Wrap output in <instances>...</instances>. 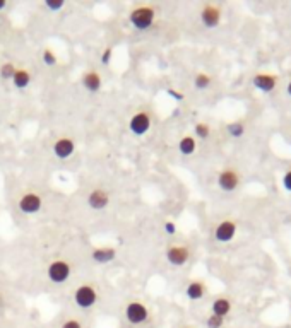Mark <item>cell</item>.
<instances>
[{"label": "cell", "instance_id": "3957f363", "mask_svg": "<svg viewBox=\"0 0 291 328\" xmlns=\"http://www.w3.org/2000/svg\"><path fill=\"white\" fill-rule=\"evenodd\" d=\"M72 267L67 260H53L47 268V275L53 284H64L69 281Z\"/></svg>", "mask_w": 291, "mask_h": 328}, {"label": "cell", "instance_id": "f1b7e54d", "mask_svg": "<svg viewBox=\"0 0 291 328\" xmlns=\"http://www.w3.org/2000/svg\"><path fill=\"white\" fill-rule=\"evenodd\" d=\"M163 229H164V233L166 234H175L177 233V224L173 222V220H164V226H163Z\"/></svg>", "mask_w": 291, "mask_h": 328}, {"label": "cell", "instance_id": "5b68a950", "mask_svg": "<svg viewBox=\"0 0 291 328\" xmlns=\"http://www.w3.org/2000/svg\"><path fill=\"white\" fill-rule=\"evenodd\" d=\"M242 183V176L235 168H225L221 173L218 174V187L221 188L226 193H231V191L238 190Z\"/></svg>", "mask_w": 291, "mask_h": 328}, {"label": "cell", "instance_id": "484cf974", "mask_svg": "<svg viewBox=\"0 0 291 328\" xmlns=\"http://www.w3.org/2000/svg\"><path fill=\"white\" fill-rule=\"evenodd\" d=\"M45 5H47L51 12H58L65 7V2H64V0H45Z\"/></svg>", "mask_w": 291, "mask_h": 328}, {"label": "cell", "instance_id": "ac0fdd59", "mask_svg": "<svg viewBox=\"0 0 291 328\" xmlns=\"http://www.w3.org/2000/svg\"><path fill=\"white\" fill-rule=\"evenodd\" d=\"M197 149V139L194 135H183L178 142V151L182 156H192Z\"/></svg>", "mask_w": 291, "mask_h": 328}, {"label": "cell", "instance_id": "d6986e66", "mask_svg": "<svg viewBox=\"0 0 291 328\" xmlns=\"http://www.w3.org/2000/svg\"><path fill=\"white\" fill-rule=\"evenodd\" d=\"M12 82L17 89H26L31 82V74L28 69H16V74L12 77Z\"/></svg>", "mask_w": 291, "mask_h": 328}, {"label": "cell", "instance_id": "836d02e7", "mask_svg": "<svg viewBox=\"0 0 291 328\" xmlns=\"http://www.w3.org/2000/svg\"><path fill=\"white\" fill-rule=\"evenodd\" d=\"M0 306H2V297H0Z\"/></svg>", "mask_w": 291, "mask_h": 328}, {"label": "cell", "instance_id": "52a82bcc", "mask_svg": "<svg viewBox=\"0 0 291 328\" xmlns=\"http://www.w3.org/2000/svg\"><path fill=\"white\" fill-rule=\"evenodd\" d=\"M221 16H223L221 7L216 4H204L202 9H200V22L208 29L218 28L219 22H221Z\"/></svg>", "mask_w": 291, "mask_h": 328}, {"label": "cell", "instance_id": "7a4b0ae2", "mask_svg": "<svg viewBox=\"0 0 291 328\" xmlns=\"http://www.w3.org/2000/svg\"><path fill=\"white\" fill-rule=\"evenodd\" d=\"M74 303L81 308V310H89L98 303V291L95 285L91 284H82L76 289L74 292Z\"/></svg>", "mask_w": 291, "mask_h": 328}, {"label": "cell", "instance_id": "83f0119b", "mask_svg": "<svg viewBox=\"0 0 291 328\" xmlns=\"http://www.w3.org/2000/svg\"><path fill=\"white\" fill-rule=\"evenodd\" d=\"M60 328H82V323L79 320H76V318H69V320L64 321Z\"/></svg>", "mask_w": 291, "mask_h": 328}, {"label": "cell", "instance_id": "4fadbf2b", "mask_svg": "<svg viewBox=\"0 0 291 328\" xmlns=\"http://www.w3.org/2000/svg\"><path fill=\"white\" fill-rule=\"evenodd\" d=\"M76 152V144L70 137H60L53 144V154L58 159H69Z\"/></svg>", "mask_w": 291, "mask_h": 328}, {"label": "cell", "instance_id": "7c38bea8", "mask_svg": "<svg viewBox=\"0 0 291 328\" xmlns=\"http://www.w3.org/2000/svg\"><path fill=\"white\" fill-rule=\"evenodd\" d=\"M110 203V191L105 188H95L87 197V205L93 210H103Z\"/></svg>", "mask_w": 291, "mask_h": 328}, {"label": "cell", "instance_id": "30bf717a", "mask_svg": "<svg viewBox=\"0 0 291 328\" xmlns=\"http://www.w3.org/2000/svg\"><path fill=\"white\" fill-rule=\"evenodd\" d=\"M41 205H43V200L38 193L34 191H28L19 199L17 207L22 214H36L41 210Z\"/></svg>", "mask_w": 291, "mask_h": 328}, {"label": "cell", "instance_id": "9c48e42d", "mask_svg": "<svg viewBox=\"0 0 291 328\" xmlns=\"http://www.w3.org/2000/svg\"><path fill=\"white\" fill-rule=\"evenodd\" d=\"M129 128H130L132 134L137 135V137L146 135L147 132H149V128H151V116H149V113H147V111H137L130 118V122H129Z\"/></svg>", "mask_w": 291, "mask_h": 328}, {"label": "cell", "instance_id": "603a6c76", "mask_svg": "<svg viewBox=\"0 0 291 328\" xmlns=\"http://www.w3.org/2000/svg\"><path fill=\"white\" fill-rule=\"evenodd\" d=\"M14 74H16V67H14V63H11V62H7V63H4L0 67V79L12 80Z\"/></svg>", "mask_w": 291, "mask_h": 328}, {"label": "cell", "instance_id": "f546056e", "mask_svg": "<svg viewBox=\"0 0 291 328\" xmlns=\"http://www.w3.org/2000/svg\"><path fill=\"white\" fill-rule=\"evenodd\" d=\"M112 55H113V50L112 48H105V51L101 53V63L103 65H108L110 63V60H112Z\"/></svg>", "mask_w": 291, "mask_h": 328}, {"label": "cell", "instance_id": "8992f818", "mask_svg": "<svg viewBox=\"0 0 291 328\" xmlns=\"http://www.w3.org/2000/svg\"><path fill=\"white\" fill-rule=\"evenodd\" d=\"M238 231V222L235 219H223L218 226L214 227V239L218 243H229Z\"/></svg>", "mask_w": 291, "mask_h": 328}, {"label": "cell", "instance_id": "2e32d148", "mask_svg": "<svg viewBox=\"0 0 291 328\" xmlns=\"http://www.w3.org/2000/svg\"><path fill=\"white\" fill-rule=\"evenodd\" d=\"M206 291H208V287H206V284H204L202 281H192V282H189V285L185 287V294L190 301L202 299Z\"/></svg>", "mask_w": 291, "mask_h": 328}, {"label": "cell", "instance_id": "4316f807", "mask_svg": "<svg viewBox=\"0 0 291 328\" xmlns=\"http://www.w3.org/2000/svg\"><path fill=\"white\" fill-rule=\"evenodd\" d=\"M281 183H283V188L286 191H290L291 193V168L286 171V173L283 174V180H281Z\"/></svg>", "mask_w": 291, "mask_h": 328}, {"label": "cell", "instance_id": "5bb4252c", "mask_svg": "<svg viewBox=\"0 0 291 328\" xmlns=\"http://www.w3.org/2000/svg\"><path fill=\"white\" fill-rule=\"evenodd\" d=\"M116 256V248L113 246H99V248H95L91 251V258L95 264L98 265H106L110 262H113Z\"/></svg>", "mask_w": 291, "mask_h": 328}, {"label": "cell", "instance_id": "9a60e30c", "mask_svg": "<svg viewBox=\"0 0 291 328\" xmlns=\"http://www.w3.org/2000/svg\"><path fill=\"white\" fill-rule=\"evenodd\" d=\"M81 82H82L84 89H87L89 93H98L103 86L101 76H99L96 70H87L82 76V79H81Z\"/></svg>", "mask_w": 291, "mask_h": 328}, {"label": "cell", "instance_id": "277c9868", "mask_svg": "<svg viewBox=\"0 0 291 328\" xmlns=\"http://www.w3.org/2000/svg\"><path fill=\"white\" fill-rule=\"evenodd\" d=\"M125 320L130 325H142L149 320V310L141 301H130L125 306Z\"/></svg>", "mask_w": 291, "mask_h": 328}, {"label": "cell", "instance_id": "ba28073f", "mask_svg": "<svg viewBox=\"0 0 291 328\" xmlns=\"http://www.w3.org/2000/svg\"><path fill=\"white\" fill-rule=\"evenodd\" d=\"M166 260L173 267H183L190 260V248L185 245H170L166 248Z\"/></svg>", "mask_w": 291, "mask_h": 328}, {"label": "cell", "instance_id": "e575fe53", "mask_svg": "<svg viewBox=\"0 0 291 328\" xmlns=\"http://www.w3.org/2000/svg\"><path fill=\"white\" fill-rule=\"evenodd\" d=\"M183 328H192V327H183Z\"/></svg>", "mask_w": 291, "mask_h": 328}, {"label": "cell", "instance_id": "8fae6325", "mask_svg": "<svg viewBox=\"0 0 291 328\" xmlns=\"http://www.w3.org/2000/svg\"><path fill=\"white\" fill-rule=\"evenodd\" d=\"M277 82H279L277 76L267 74V72H259L252 77V86H254L255 89L262 91V93H273L277 87Z\"/></svg>", "mask_w": 291, "mask_h": 328}, {"label": "cell", "instance_id": "1f68e13d", "mask_svg": "<svg viewBox=\"0 0 291 328\" xmlns=\"http://www.w3.org/2000/svg\"><path fill=\"white\" fill-rule=\"evenodd\" d=\"M5 7H7V2H5V0H0V12L4 11Z\"/></svg>", "mask_w": 291, "mask_h": 328}, {"label": "cell", "instance_id": "44dd1931", "mask_svg": "<svg viewBox=\"0 0 291 328\" xmlns=\"http://www.w3.org/2000/svg\"><path fill=\"white\" fill-rule=\"evenodd\" d=\"M211 84H212V77L206 72H199L194 77V87L199 91L208 89V87H211Z\"/></svg>", "mask_w": 291, "mask_h": 328}, {"label": "cell", "instance_id": "7402d4cb", "mask_svg": "<svg viewBox=\"0 0 291 328\" xmlns=\"http://www.w3.org/2000/svg\"><path fill=\"white\" fill-rule=\"evenodd\" d=\"M194 134H195V137L200 139V141H208V139L211 137V126L206 122H197L195 126H194Z\"/></svg>", "mask_w": 291, "mask_h": 328}, {"label": "cell", "instance_id": "4dcf8cb0", "mask_svg": "<svg viewBox=\"0 0 291 328\" xmlns=\"http://www.w3.org/2000/svg\"><path fill=\"white\" fill-rule=\"evenodd\" d=\"M166 93L170 94V96H173V99H177V101H182V99H183V94H182V93H178V91L168 89Z\"/></svg>", "mask_w": 291, "mask_h": 328}, {"label": "cell", "instance_id": "cb8c5ba5", "mask_svg": "<svg viewBox=\"0 0 291 328\" xmlns=\"http://www.w3.org/2000/svg\"><path fill=\"white\" fill-rule=\"evenodd\" d=\"M41 58H43L45 65H48V67H53V65H57V62H58L57 55H55V51L51 50V48H45L43 53H41Z\"/></svg>", "mask_w": 291, "mask_h": 328}, {"label": "cell", "instance_id": "ffe728a7", "mask_svg": "<svg viewBox=\"0 0 291 328\" xmlns=\"http://www.w3.org/2000/svg\"><path fill=\"white\" fill-rule=\"evenodd\" d=\"M226 130H228L229 137L233 139H240L243 137L245 134V122L243 120H237V122H229L228 126H226Z\"/></svg>", "mask_w": 291, "mask_h": 328}, {"label": "cell", "instance_id": "6da1fadb", "mask_svg": "<svg viewBox=\"0 0 291 328\" xmlns=\"http://www.w3.org/2000/svg\"><path fill=\"white\" fill-rule=\"evenodd\" d=\"M156 19V9L153 5H139V7L132 9L129 14V21L139 31H146L154 24Z\"/></svg>", "mask_w": 291, "mask_h": 328}, {"label": "cell", "instance_id": "e0dca14e", "mask_svg": "<svg viewBox=\"0 0 291 328\" xmlns=\"http://www.w3.org/2000/svg\"><path fill=\"white\" fill-rule=\"evenodd\" d=\"M212 314H218V316L225 318L226 314H229V311H231V299L226 296H219L216 297L214 301H212Z\"/></svg>", "mask_w": 291, "mask_h": 328}, {"label": "cell", "instance_id": "d4e9b609", "mask_svg": "<svg viewBox=\"0 0 291 328\" xmlns=\"http://www.w3.org/2000/svg\"><path fill=\"white\" fill-rule=\"evenodd\" d=\"M223 325H225V318L218 316V314L211 313V316H208V320H206V327L208 328H223Z\"/></svg>", "mask_w": 291, "mask_h": 328}, {"label": "cell", "instance_id": "d6a6232c", "mask_svg": "<svg viewBox=\"0 0 291 328\" xmlns=\"http://www.w3.org/2000/svg\"><path fill=\"white\" fill-rule=\"evenodd\" d=\"M286 93H288V96L291 97V80H290V82L286 84Z\"/></svg>", "mask_w": 291, "mask_h": 328}]
</instances>
